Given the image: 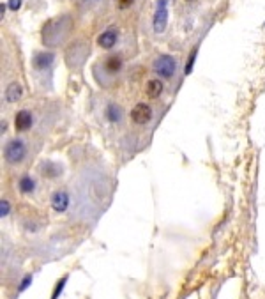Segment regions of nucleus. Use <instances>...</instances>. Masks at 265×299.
<instances>
[{
	"label": "nucleus",
	"instance_id": "nucleus-1",
	"mask_svg": "<svg viewBox=\"0 0 265 299\" xmlns=\"http://www.w3.org/2000/svg\"><path fill=\"white\" fill-rule=\"evenodd\" d=\"M73 29V20L69 16H59L46 21L42 27V43L46 46H59L60 43L66 41Z\"/></svg>",
	"mask_w": 265,
	"mask_h": 299
},
{
	"label": "nucleus",
	"instance_id": "nucleus-2",
	"mask_svg": "<svg viewBox=\"0 0 265 299\" xmlns=\"http://www.w3.org/2000/svg\"><path fill=\"white\" fill-rule=\"evenodd\" d=\"M27 156V145L21 138H13L5 143L4 158L9 165H18L25 160Z\"/></svg>",
	"mask_w": 265,
	"mask_h": 299
},
{
	"label": "nucleus",
	"instance_id": "nucleus-3",
	"mask_svg": "<svg viewBox=\"0 0 265 299\" xmlns=\"http://www.w3.org/2000/svg\"><path fill=\"white\" fill-rule=\"evenodd\" d=\"M88 51H90V48L83 41L75 43L71 48H68V51H66V62H68L69 68L78 69L80 66H83L85 59L88 57Z\"/></svg>",
	"mask_w": 265,
	"mask_h": 299
},
{
	"label": "nucleus",
	"instance_id": "nucleus-4",
	"mask_svg": "<svg viewBox=\"0 0 265 299\" xmlns=\"http://www.w3.org/2000/svg\"><path fill=\"white\" fill-rule=\"evenodd\" d=\"M152 69L161 78H172L177 71V59L172 55H159L152 64Z\"/></svg>",
	"mask_w": 265,
	"mask_h": 299
},
{
	"label": "nucleus",
	"instance_id": "nucleus-5",
	"mask_svg": "<svg viewBox=\"0 0 265 299\" xmlns=\"http://www.w3.org/2000/svg\"><path fill=\"white\" fill-rule=\"evenodd\" d=\"M168 25V0H157L156 14H154V32L163 34Z\"/></svg>",
	"mask_w": 265,
	"mask_h": 299
},
{
	"label": "nucleus",
	"instance_id": "nucleus-6",
	"mask_svg": "<svg viewBox=\"0 0 265 299\" xmlns=\"http://www.w3.org/2000/svg\"><path fill=\"white\" fill-rule=\"evenodd\" d=\"M151 119H152V108L147 103H138V105H135V108L131 110V121L135 124H138V126L147 124Z\"/></svg>",
	"mask_w": 265,
	"mask_h": 299
},
{
	"label": "nucleus",
	"instance_id": "nucleus-7",
	"mask_svg": "<svg viewBox=\"0 0 265 299\" xmlns=\"http://www.w3.org/2000/svg\"><path fill=\"white\" fill-rule=\"evenodd\" d=\"M55 60V55L51 51H38V53L32 57V66H34L36 71H46L51 68V64Z\"/></svg>",
	"mask_w": 265,
	"mask_h": 299
},
{
	"label": "nucleus",
	"instance_id": "nucleus-8",
	"mask_svg": "<svg viewBox=\"0 0 265 299\" xmlns=\"http://www.w3.org/2000/svg\"><path fill=\"white\" fill-rule=\"evenodd\" d=\"M69 207V195L68 191L57 190L51 195V209L55 213H66Z\"/></svg>",
	"mask_w": 265,
	"mask_h": 299
},
{
	"label": "nucleus",
	"instance_id": "nucleus-9",
	"mask_svg": "<svg viewBox=\"0 0 265 299\" xmlns=\"http://www.w3.org/2000/svg\"><path fill=\"white\" fill-rule=\"evenodd\" d=\"M117 39H118V30L112 27V29L105 30L103 34L97 36V44H99L103 50H112V48L117 44Z\"/></svg>",
	"mask_w": 265,
	"mask_h": 299
},
{
	"label": "nucleus",
	"instance_id": "nucleus-10",
	"mask_svg": "<svg viewBox=\"0 0 265 299\" xmlns=\"http://www.w3.org/2000/svg\"><path fill=\"white\" fill-rule=\"evenodd\" d=\"M32 124H34V117H32V114H30L29 110H20L16 114V117H14V128L20 133L29 131L32 128Z\"/></svg>",
	"mask_w": 265,
	"mask_h": 299
},
{
	"label": "nucleus",
	"instance_id": "nucleus-11",
	"mask_svg": "<svg viewBox=\"0 0 265 299\" xmlns=\"http://www.w3.org/2000/svg\"><path fill=\"white\" fill-rule=\"evenodd\" d=\"M105 115H106V119H108V123L118 124L122 121L124 112L117 103H108V106H106V110H105Z\"/></svg>",
	"mask_w": 265,
	"mask_h": 299
},
{
	"label": "nucleus",
	"instance_id": "nucleus-12",
	"mask_svg": "<svg viewBox=\"0 0 265 299\" xmlns=\"http://www.w3.org/2000/svg\"><path fill=\"white\" fill-rule=\"evenodd\" d=\"M21 96H23V87L18 82H13V84L7 85V88H5V99H7V103L20 101Z\"/></svg>",
	"mask_w": 265,
	"mask_h": 299
},
{
	"label": "nucleus",
	"instance_id": "nucleus-13",
	"mask_svg": "<svg viewBox=\"0 0 265 299\" xmlns=\"http://www.w3.org/2000/svg\"><path fill=\"white\" fill-rule=\"evenodd\" d=\"M103 66H105L106 73H110V75H117V73L122 69V59H120L118 55H110V57H106Z\"/></svg>",
	"mask_w": 265,
	"mask_h": 299
},
{
	"label": "nucleus",
	"instance_id": "nucleus-14",
	"mask_svg": "<svg viewBox=\"0 0 265 299\" xmlns=\"http://www.w3.org/2000/svg\"><path fill=\"white\" fill-rule=\"evenodd\" d=\"M163 88H164L163 82L156 80V78H154V80H149L147 82V85H145V92H147L149 97L156 99V97H159L161 94H163Z\"/></svg>",
	"mask_w": 265,
	"mask_h": 299
},
{
	"label": "nucleus",
	"instance_id": "nucleus-15",
	"mask_svg": "<svg viewBox=\"0 0 265 299\" xmlns=\"http://www.w3.org/2000/svg\"><path fill=\"white\" fill-rule=\"evenodd\" d=\"M41 173L44 177L55 179V177H59L60 173H62V167H60V165L51 163V161H44V163H41Z\"/></svg>",
	"mask_w": 265,
	"mask_h": 299
},
{
	"label": "nucleus",
	"instance_id": "nucleus-16",
	"mask_svg": "<svg viewBox=\"0 0 265 299\" xmlns=\"http://www.w3.org/2000/svg\"><path fill=\"white\" fill-rule=\"evenodd\" d=\"M18 188H20V191L23 195L34 193V191H36V181L30 175H23L20 181H18Z\"/></svg>",
	"mask_w": 265,
	"mask_h": 299
},
{
	"label": "nucleus",
	"instance_id": "nucleus-17",
	"mask_svg": "<svg viewBox=\"0 0 265 299\" xmlns=\"http://www.w3.org/2000/svg\"><path fill=\"white\" fill-rule=\"evenodd\" d=\"M68 280H69V276H68V274H64L62 278L55 283V289H53V292H51V299H59L60 298V294L64 292V287H66Z\"/></svg>",
	"mask_w": 265,
	"mask_h": 299
},
{
	"label": "nucleus",
	"instance_id": "nucleus-18",
	"mask_svg": "<svg viewBox=\"0 0 265 299\" xmlns=\"http://www.w3.org/2000/svg\"><path fill=\"white\" fill-rule=\"evenodd\" d=\"M9 213H11V204H9L7 198H2L0 200V218L9 216Z\"/></svg>",
	"mask_w": 265,
	"mask_h": 299
},
{
	"label": "nucleus",
	"instance_id": "nucleus-19",
	"mask_svg": "<svg viewBox=\"0 0 265 299\" xmlns=\"http://www.w3.org/2000/svg\"><path fill=\"white\" fill-rule=\"evenodd\" d=\"M32 280H34V276H32V274H27V276H23L21 283L18 285V292H25L27 289H29L30 283H32Z\"/></svg>",
	"mask_w": 265,
	"mask_h": 299
},
{
	"label": "nucleus",
	"instance_id": "nucleus-20",
	"mask_svg": "<svg viewBox=\"0 0 265 299\" xmlns=\"http://www.w3.org/2000/svg\"><path fill=\"white\" fill-rule=\"evenodd\" d=\"M194 59H196V48H194V50L191 51V55H189V60H188V64H186V69H184V73H186V75H189V73L193 71Z\"/></svg>",
	"mask_w": 265,
	"mask_h": 299
},
{
	"label": "nucleus",
	"instance_id": "nucleus-21",
	"mask_svg": "<svg viewBox=\"0 0 265 299\" xmlns=\"http://www.w3.org/2000/svg\"><path fill=\"white\" fill-rule=\"evenodd\" d=\"M7 7L11 9V11H18V9L21 7V0H9Z\"/></svg>",
	"mask_w": 265,
	"mask_h": 299
},
{
	"label": "nucleus",
	"instance_id": "nucleus-22",
	"mask_svg": "<svg viewBox=\"0 0 265 299\" xmlns=\"http://www.w3.org/2000/svg\"><path fill=\"white\" fill-rule=\"evenodd\" d=\"M133 2H135V0H118V7L127 9V7H131V5H133Z\"/></svg>",
	"mask_w": 265,
	"mask_h": 299
},
{
	"label": "nucleus",
	"instance_id": "nucleus-23",
	"mask_svg": "<svg viewBox=\"0 0 265 299\" xmlns=\"http://www.w3.org/2000/svg\"><path fill=\"white\" fill-rule=\"evenodd\" d=\"M0 124H2V126H0V133L4 135L5 131H7V123H5V121H2V123H0Z\"/></svg>",
	"mask_w": 265,
	"mask_h": 299
},
{
	"label": "nucleus",
	"instance_id": "nucleus-24",
	"mask_svg": "<svg viewBox=\"0 0 265 299\" xmlns=\"http://www.w3.org/2000/svg\"><path fill=\"white\" fill-rule=\"evenodd\" d=\"M5 7H7V5H0V14H2V18H4V14H5Z\"/></svg>",
	"mask_w": 265,
	"mask_h": 299
},
{
	"label": "nucleus",
	"instance_id": "nucleus-25",
	"mask_svg": "<svg viewBox=\"0 0 265 299\" xmlns=\"http://www.w3.org/2000/svg\"><path fill=\"white\" fill-rule=\"evenodd\" d=\"M186 2H191V0H186Z\"/></svg>",
	"mask_w": 265,
	"mask_h": 299
}]
</instances>
